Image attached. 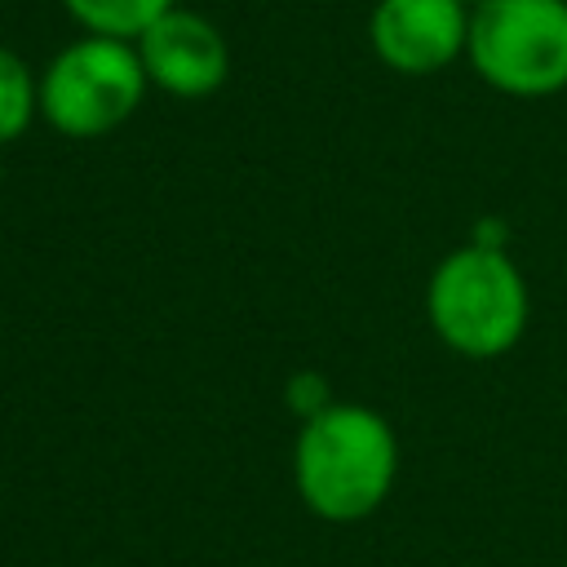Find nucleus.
Returning <instances> with one entry per match:
<instances>
[{
	"label": "nucleus",
	"instance_id": "nucleus-5",
	"mask_svg": "<svg viewBox=\"0 0 567 567\" xmlns=\"http://www.w3.org/2000/svg\"><path fill=\"white\" fill-rule=\"evenodd\" d=\"M133 44H137L151 89L168 97L199 102V97H213L230 80V40L221 35L213 18L186 4L155 18Z\"/></svg>",
	"mask_w": 567,
	"mask_h": 567
},
{
	"label": "nucleus",
	"instance_id": "nucleus-3",
	"mask_svg": "<svg viewBox=\"0 0 567 567\" xmlns=\"http://www.w3.org/2000/svg\"><path fill=\"white\" fill-rule=\"evenodd\" d=\"M151 80L133 40L75 35L40 71V120L75 142L106 137L133 120Z\"/></svg>",
	"mask_w": 567,
	"mask_h": 567
},
{
	"label": "nucleus",
	"instance_id": "nucleus-7",
	"mask_svg": "<svg viewBox=\"0 0 567 567\" xmlns=\"http://www.w3.org/2000/svg\"><path fill=\"white\" fill-rule=\"evenodd\" d=\"M177 4L182 0H62V9L75 18L80 31L115 35V40H137L155 18H164Z\"/></svg>",
	"mask_w": 567,
	"mask_h": 567
},
{
	"label": "nucleus",
	"instance_id": "nucleus-2",
	"mask_svg": "<svg viewBox=\"0 0 567 567\" xmlns=\"http://www.w3.org/2000/svg\"><path fill=\"white\" fill-rule=\"evenodd\" d=\"M425 319L452 354L501 359L527 332L532 292L505 248H483L470 239L430 270Z\"/></svg>",
	"mask_w": 567,
	"mask_h": 567
},
{
	"label": "nucleus",
	"instance_id": "nucleus-8",
	"mask_svg": "<svg viewBox=\"0 0 567 567\" xmlns=\"http://www.w3.org/2000/svg\"><path fill=\"white\" fill-rule=\"evenodd\" d=\"M35 115H40V75L9 44H0V146L18 142Z\"/></svg>",
	"mask_w": 567,
	"mask_h": 567
},
{
	"label": "nucleus",
	"instance_id": "nucleus-9",
	"mask_svg": "<svg viewBox=\"0 0 567 567\" xmlns=\"http://www.w3.org/2000/svg\"><path fill=\"white\" fill-rule=\"evenodd\" d=\"M284 403H288V412H292L297 421H310V416H319L323 408H332L337 399H332L328 377L306 368V372H292V377H288V385H284Z\"/></svg>",
	"mask_w": 567,
	"mask_h": 567
},
{
	"label": "nucleus",
	"instance_id": "nucleus-11",
	"mask_svg": "<svg viewBox=\"0 0 567 567\" xmlns=\"http://www.w3.org/2000/svg\"><path fill=\"white\" fill-rule=\"evenodd\" d=\"M0 177H4V164H0Z\"/></svg>",
	"mask_w": 567,
	"mask_h": 567
},
{
	"label": "nucleus",
	"instance_id": "nucleus-1",
	"mask_svg": "<svg viewBox=\"0 0 567 567\" xmlns=\"http://www.w3.org/2000/svg\"><path fill=\"white\" fill-rule=\"evenodd\" d=\"M292 483L301 505L323 523H359L385 505L399 483V434L368 408L337 399L301 421L292 443Z\"/></svg>",
	"mask_w": 567,
	"mask_h": 567
},
{
	"label": "nucleus",
	"instance_id": "nucleus-4",
	"mask_svg": "<svg viewBox=\"0 0 567 567\" xmlns=\"http://www.w3.org/2000/svg\"><path fill=\"white\" fill-rule=\"evenodd\" d=\"M465 62L505 97H554L567 89V0H478L470 9Z\"/></svg>",
	"mask_w": 567,
	"mask_h": 567
},
{
	"label": "nucleus",
	"instance_id": "nucleus-6",
	"mask_svg": "<svg viewBox=\"0 0 567 567\" xmlns=\"http://www.w3.org/2000/svg\"><path fill=\"white\" fill-rule=\"evenodd\" d=\"M372 53L399 75H434L465 58L470 4L465 0H377L368 18Z\"/></svg>",
	"mask_w": 567,
	"mask_h": 567
},
{
	"label": "nucleus",
	"instance_id": "nucleus-10",
	"mask_svg": "<svg viewBox=\"0 0 567 567\" xmlns=\"http://www.w3.org/2000/svg\"><path fill=\"white\" fill-rule=\"evenodd\" d=\"M465 4H470V9H474V4H478V0H465Z\"/></svg>",
	"mask_w": 567,
	"mask_h": 567
}]
</instances>
